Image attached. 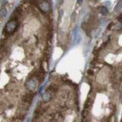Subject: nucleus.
<instances>
[{
	"instance_id": "obj_1",
	"label": "nucleus",
	"mask_w": 122,
	"mask_h": 122,
	"mask_svg": "<svg viewBox=\"0 0 122 122\" xmlns=\"http://www.w3.org/2000/svg\"><path fill=\"white\" fill-rule=\"evenodd\" d=\"M17 28V23L16 20H10L6 24L5 28V31H6L8 34H10L14 32V31Z\"/></svg>"
},
{
	"instance_id": "obj_2",
	"label": "nucleus",
	"mask_w": 122,
	"mask_h": 122,
	"mask_svg": "<svg viewBox=\"0 0 122 122\" xmlns=\"http://www.w3.org/2000/svg\"><path fill=\"white\" fill-rule=\"evenodd\" d=\"M39 8L41 10H43V11L47 12L50 9V5L46 1H42L39 4Z\"/></svg>"
},
{
	"instance_id": "obj_3",
	"label": "nucleus",
	"mask_w": 122,
	"mask_h": 122,
	"mask_svg": "<svg viewBox=\"0 0 122 122\" xmlns=\"http://www.w3.org/2000/svg\"><path fill=\"white\" fill-rule=\"evenodd\" d=\"M34 97L33 94H26L23 97V101L25 103H31Z\"/></svg>"
},
{
	"instance_id": "obj_4",
	"label": "nucleus",
	"mask_w": 122,
	"mask_h": 122,
	"mask_svg": "<svg viewBox=\"0 0 122 122\" xmlns=\"http://www.w3.org/2000/svg\"><path fill=\"white\" fill-rule=\"evenodd\" d=\"M27 87L29 90L32 91V90H34L36 87V82L33 80V79H31V80H29L27 82Z\"/></svg>"
},
{
	"instance_id": "obj_5",
	"label": "nucleus",
	"mask_w": 122,
	"mask_h": 122,
	"mask_svg": "<svg viewBox=\"0 0 122 122\" xmlns=\"http://www.w3.org/2000/svg\"><path fill=\"white\" fill-rule=\"evenodd\" d=\"M51 99V93L49 92H46L43 97H42V100H43L44 102H48L50 101V100Z\"/></svg>"
},
{
	"instance_id": "obj_6",
	"label": "nucleus",
	"mask_w": 122,
	"mask_h": 122,
	"mask_svg": "<svg viewBox=\"0 0 122 122\" xmlns=\"http://www.w3.org/2000/svg\"><path fill=\"white\" fill-rule=\"evenodd\" d=\"M57 90H58V87L56 86H55V85H51V86H50L48 88H47L46 92H49L50 93H53V92H56Z\"/></svg>"
},
{
	"instance_id": "obj_7",
	"label": "nucleus",
	"mask_w": 122,
	"mask_h": 122,
	"mask_svg": "<svg viewBox=\"0 0 122 122\" xmlns=\"http://www.w3.org/2000/svg\"><path fill=\"white\" fill-rule=\"evenodd\" d=\"M100 13H101V14H102V15H103V16L107 15V14H108V13H109L108 9H107V8H106V7H104V6L100 7Z\"/></svg>"
},
{
	"instance_id": "obj_8",
	"label": "nucleus",
	"mask_w": 122,
	"mask_h": 122,
	"mask_svg": "<svg viewBox=\"0 0 122 122\" xmlns=\"http://www.w3.org/2000/svg\"><path fill=\"white\" fill-rule=\"evenodd\" d=\"M7 15V10L6 8H2L0 10V17H5Z\"/></svg>"
},
{
	"instance_id": "obj_9",
	"label": "nucleus",
	"mask_w": 122,
	"mask_h": 122,
	"mask_svg": "<svg viewBox=\"0 0 122 122\" xmlns=\"http://www.w3.org/2000/svg\"><path fill=\"white\" fill-rule=\"evenodd\" d=\"M121 8H122V0L119 1V2H118V4L116 5V6H115V12L118 11V10H119Z\"/></svg>"
},
{
	"instance_id": "obj_10",
	"label": "nucleus",
	"mask_w": 122,
	"mask_h": 122,
	"mask_svg": "<svg viewBox=\"0 0 122 122\" xmlns=\"http://www.w3.org/2000/svg\"><path fill=\"white\" fill-rule=\"evenodd\" d=\"M76 12H73V14H72V15H71V20L73 21L75 20V19H76Z\"/></svg>"
},
{
	"instance_id": "obj_11",
	"label": "nucleus",
	"mask_w": 122,
	"mask_h": 122,
	"mask_svg": "<svg viewBox=\"0 0 122 122\" xmlns=\"http://www.w3.org/2000/svg\"><path fill=\"white\" fill-rule=\"evenodd\" d=\"M82 2H83V0H77V2H78V4H81Z\"/></svg>"
},
{
	"instance_id": "obj_12",
	"label": "nucleus",
	"mask_w": 122,
	"mask_h": 122,
	"mask_svg": "<svg viewBox=\"0 0 122 122\" xmlns=\"http://www.w3.org/2000/svg\"><path fill=\"white\" fill-rule=\"evenodd\" d=\"M88 73H89V74H92V73H93V72H92V71H88Z\"/></svg>"
},
{
	"instance_id": "obj_13",
	"label": "nucleus",
	"mask_w": 122,
	"mask_h": 122,
	"mask_svg": "<svg viewBox=\"0 0 122 122\" xmlns=\"http://www.w3.org/2000/svg\"><path fill=\"white\" fill-rule=\"evenodd\" d=\"M95 1H97V0H95Z\"/></svg>"
}]
</instances>
